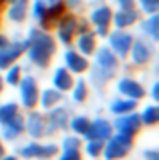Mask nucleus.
I'll list each match as a JSON object with an SVG mask.
<instances>
[{
    "mask_svg": "<svg viewBox=\"0 0 159 160\" xmlns=\"http://www.w3.org/2000/svg\"><path fill=\"white\" fill-rule=\"evenodd\" d=\"M26 52L24 56L28 58V64L36 68H48L51 66V60L57 54V38L51 34V30H42L36 24L26 30Z\"/></svg>",
    "mask_w": 159,
    "mask_h": 160,
    "instance_id": "1",
    "label": "nucleus"
},
{
    "mask_svg": "<svg viewBox=\"0 0 159 160\" xmlns=\"http://www.w3.org/2000/svg\"><path fill=\"white\" fill-rule=\"evenodd\" d=\"M61 152V146L54 142H41V140H30L26 144H20L14 154L20 160H54Z\"/></svg>",
    "mask_w": 159,
    "mask_h": 160,
    "instance_id": "2",
    "label": "nucleus"
},
{
    "mask_svg": "<svg viewBox=\"0 0 159 160\" xmlns=\"http://www.w3.org/2000/svg\"><path fill=\"white\" fill-rule=\"evenodd\" d=\"M133 150V138L125 134L113 132L103 144V160H125Z\"/></svg>",
    "mask_w": 159,
    "mask_h": 160,
    "instance_id": "3",
    "label": "nucleus"
},
{
    "mask_svg": "<svg viewBox=\"0 0 159 160\" xmlns=\"http://www.w3.org/2000/svg\"><path fill=\"white\" fill-rule=\"evenodd\" d=\"M129 58L133 68H145L155 58V42L147 36H135L129 50Z\"/></svg>",
    "mask_w": 159,
    "mask_h": 160,
    "instance_id": "4",
    "label": "nucleus"
},
{
    "mask_svg": "<svg viewBox=\"0 0 159 160\" xmlns=\"http://www.w3.org/2000/svg\"><path fill=\"white\" fill-rule=\"evenodd\" d=\"M87 20L91 22L93 32L97 34V38H107L109 30H111V20H113V8L107 2H97L93 10L89 12Z\"/></svg>",
    "mask_w": 159,
    "mask_h": 160,
    "instance_id": "5",
    "label": "nucleus"
},
{
    "mask_svg": "<svg viewBox=\"0 0 159 160\" xmlns=\"http://www.w3.org/2000/svg\"><path fill=\"white\" fill-rule=\"evenodd\" d=\"M93 58H95V64H93V66H95L107 80H113L117 76L119 68H121V60H119V56L109 46H97Z\"/></svg>",
    "mask_w": 159,
    "mask_h": 160,
    "instance_id": "6",
    "label": "nucleus"
},
{
    "mask_svg": "<svg viewBox=\"0 0 159 160\" xmlns=\"http://www.w3.org/2000/svg\"><path fill=\"white\" fill-rule=\"evenodd\" d=\"M133 38L135 34L129 32V30H121V28H111L107 34V46L119 56V60H127L129 50H131Z\"/></svg>",
    "mask_w": 159,
    "mask_h": 160,
    "instance_id": "7",
    "label": "nucleus"
},
{
    "mask_svg": "<svg viewBox=\"0 0 159 160\" xmlns=\"http://www.w3.org/2000/svg\"><path fill=\"white\" fill-rule=\"evenodd\" d=\"M38 94H41V88H38V82L32 74H26L20 78L18 82V96H20V106L24 110H32L38 108Z\"/></svg>",
    "mask_w": 159,
    "mask_h": 160,
    "instance_id": "8",
    "label": "nucleus"
},
{
    "mask_svg": "<svg viewBox=\"0 0 159 160\" xmlns=\"http://www.w3.org/2000/svg\"><path fill=\"white\" fill-rule=\"evenodd\" d=\"M71 112L73 110L64 104H57L51 110H47V138L54 136L61 130H69V120H71Z\"/></svg>",
    "mask_w": 159,
    "mask_h": 160,
    "instance_id": "9",
    "label": "nucleus"
},
{
    "mask_svg": "<svg viewBox=\"0 0 159 160\" xmlns=\"http://www.w3.org/2000/svg\"><path fill=\"white\" fill-rule=\"evenodd\" d=\"M111 124H113V130H115V132L131 136V138H135L143 130V124H141V118H139L137 110L127 112V114H117V116L111 120Z\"/></svg>",
    "mask_w": 159,
    "mask_h": 160,
    "instance_id": "10",
    "label": "nucleus"
},
{
    "mask_svg": "<svg viewBox=\"0 0 159 160\" xmlns=\"http://www.w3.org/2000/svg\"><path fill=\"white\" fill-rule=\"evenodd\" d=\"M77 18L79 14L73 12H64L58 22L54 24V30H57V42H61L63 46H73V40L77 36Z\"/></svg>",
    "mask_w": 159,
    "mask_h": 160,
    "instance_id": "11",
    "label": "nucleus"
},
{
    "mask_svg": "<svg viewBox=\"0 0 159 160\" xmlns=\"http://www.w3.org/2000/svg\"><path fill=\"white\" fill-rule=\"evenodd\" d=\"M47 114L41 110L32 108L24 116V134H28L32 140H42L47 138Z\"/></svg>",
    "mask_w": 159,
    "mask_h": 160,
    "instance_id": "12",
    "label": "nucleus"
},
{
    "mask_svg": "<svg viewBox=\"0 0 159 160\" xmlns=\"http://www.w3.org/2000/svg\"><path fill=\"white\" fill-rule=\"evenodd\" d=\"M115 86H117V92L121 94V96H125V98L143 100V98L147 96V88L143 86L135 76H131V74H125V76L117 78Z\"/></svg>",
    "mask_w": 159,
    "mask_h": 160,
    "instance_id": "13",
    "label": "nucleus"
},
{
    "mask_svg": "<svg viewBox=\"0 0 159 160\" xmlns=\"http://www.w3.org/2000/svg\"><path fill=\"white\" fill-rule=\"evenodd\" d=\"M24 52H26V42H24V38L10 40L6 46H2L0 48V72L6 70L10 64L18 62V60L24 56Z\"/></svg>",
    "mask_w": 159,
    "mask_h": 160,
    "instance_id": "14",
    "label": "nucleus"
},
{
    "mask_svg": "<svg viewBox=\"0 0 159 160\" xmlns=\"http://www.w3.org/2000/svg\"><path fill=\"white\" fill-rule=\"evenodd\" d=\"M89 58L83 56L81 52H79L77 48L73 46H67V50L63 52V66L67 70H71L74 76H81V74H85L89 70Z\"/></svg>",
    "mask_w": 159,
    "mask_h": 160,
    "instance_id": "15",
    "label": "nucleus"
},
{
    "mask_svg": "<svg viewBox=\"0 0 159 160\" xmlns=\"http://www.w3.org/2000/svg\"><path fill=\"white\" fill-rule=\"evenodd\" d=\"M113 132H115V130H113L111 120H107L103 116H97V118H91L89 130H87L85 136H83V140H107Z\"/></svg>",
    "mask_w": 159,
    "mask_h": 160,
    "instance_id": "16",
    "label": "nucleus"
},
{
    "mask_svg": "<svg viewBox=\"0 0 159 160\" xmlns=\"http://www.w3.org/2000/svg\"><path fill=\"white\" fill-rule=\"evenodd\" d=\"M143 14L139 12V8H129V10H113V20L111 26L113 28H121V30H131L133 26H137L139 18Z\"/></svg>",
    "mask_w": 159,
    "mask_h": 160,
    "instance_id": "17",
    "label": "nucleus"
},
{
    "mask_svg": "<svg viewBox=\"0 0 159 160\" xmlns=\"http://www.w3.org/2000/svg\"><path fill=\"white\" fill-rule=\"evenodd\" d=\"M30 0H8L6 2V20L12 24H24L28 20Z\"/></svg>",
    "mask_w": 159,
    "mask_h": 160,
    "instance_id": "18",
    "label": "nucleus"
},
{
    "mask_svg": "<svg viewBox=\"0 0 159 160\" xmlns=\"http://www.w3.org/2000/svg\"><path fill=\"white\" fill-rule=\"evenodd\" d=\"M22 134H24V116H22V112L18 114V116H14L10 122L0 124V138H2L4 142H16Z\"/></svg>",
    "mask_w": 159,
    "mask_h": 160,
    "instance_id": "19",
    "label": "nucleus"
},
{
    "mask_svg": "<svg viewBox=\"0 0 159 160\" xmlns=\"http://www.w3.org/2000/svg\"><path fill=\"white\" fill-rule=\"evenodd\" d=\"M73 44L83 56L91 58L93 54H95L97 46H99V38H97V34L93 32V30H87V32H83V34H77L74 40H73Z\"/></svg>",
    "mask_w": 159,
    "mask_h": 160,
    "instance_id": "20",
    "label": "nucleus"
},
{
    "mask_svg": "<svg viewBox=\"0 0 159 160\" xmlns=\"http://www.w3.org/2000/svg\"><path fill=\"white\" fill-rule=\"evenodd\" d=\"M137 26L143 32V36L151 38L153 42H157V40H159V12L141 16L139 22H137Z\"/></svg>",
    "mask_w": 159,
    "mask_h": 160,
    "instance_id": "21",
    "label": "nucleus"
},
{
    "mask_svg": "<svg viewBox=\"0 0 159 160\" xmlns=\"http://www.w3.org/2000/svg\"><path fill=\"white\" fill-rule=\"evenodd\" d=\"M139 108V100H133V98H125V96H113L111 102H109V112L113 116L117 114H127V112H133V110Z\"/></svg>",
    "mask_w": 159,
    "mask_h": 160,
    "instance_id": "22",
    "label": "nucleus"
},
{
    "mask_svg": "<svg viewBox=\"0 0 159 160\" xmlns=\"http://www.w3.org/2000/svg\"><path fill=\"white\" fill-rule=\"evenodd\" d=\"M73 82H74V74L71 72V70H67L64 66L54 68V72H52V86L57 90H61L63 94H67L69 90H71Z\"/></svg>",
    "mask_w": 159,
    "mask_h": 160,
    "instance_id": "23",
    "label": "nucleus"
},
{
    "mask_svg": "<svg viewBox=\"0 0 159 160\" xmlns=\"http://www.w3.org/2000/svg\"><path fill=\"white\" fill-rule=\"evenodd\" d=\"M63 98H64V94L61 92V90H57L54 86L44 88V90H41V94H38V106H41L42 110H51L52 106L61 104Z\"/></svg>",
    "mask_w": 159,
    "mask_h": 160,
    "instance_id": "24",
    "label": "nucleus"
},
{
    "mask_svg": "<svg viewBox=\"0 0 159 160\" xmlns=\"http://www.w3.org/2000/svg\"><path fill=\"white\" fill-rule=\"evenodd\" d=\"M71 96H73V102L74 104H85L87 102V98H89V82L85 78H74V82H73V86H71Z\"/></svg>",
    "mask_w": 159,
    "mask_h": 160,
    "instance_id": "25",
    "label": "nucleus"
},
{
    "mask_svg": "<svg viewBox=\"0 0 159 160\" xmlns=\"http://www.w3.org/2000/svg\"><path fill=\"white\" fill-rule=\"evenodd\" d=\"M89 124H91V118L85 116V114H71V120H69V130L77 136H85L87 130H89Z\"/></svg>",
    "mask_w": 159,
    "mask_h": 160,
    "instance_id": "26",
    "label": "nucleus"
},
{
    "mask_svg": "<svg viewBox=\"0 0 159 160\" xmlns=\"http://www.w3.org/2000/svg\"><path fill=\"white\" fill-rule=\"evenodd\" d=\"M139 118H141V124L147 128H153L159 124V106L157 104H147L145 108L139 112Z\"/></svg>",
    "mask_w": 159,
    "mask_h": 160,
    "instance_id": "27",
    "label": "nucleus"
},
{
    "mask_svg": "<svg viewBox=\"0 0 159 160\" xmlns=\"http://www.w3.org/2000/svg\"><path fill=\"white\" fill-rule=\"evenodd\" d=\"M2 78H4V84L6 86H18V82H20V78H22V74H24V70H22V66L18 62H14V64H10L6 70H2Z\"/></svg>",
    "mask_w": 159,
    "mask_h": 160,
    "instance_id": "28",
    "label": "nucleus"
},
{
    "mask_svg": "<svg viewBox=\"0 0 159 160\" xmlns=\"http://www.w3.org/2000/svg\"><path fill=\"white\" fill-rule=\"evenodd\" d=\"M47 10H48V4L44 0H30V8H28V16H30L36 26H41L44 16H47Z\"/></svg>",
    "mask_w": 159,
    "mask_h": 160,
    "instance_id": "29",
    "label": "nucleus"
},
{
    "mask_svg": "<svg viewBox=\"0 0 159 160\" xmlns=\"http://www.w3.org/2000/svg\"><path fill=\"white\" fill-rule=\"evenodd\" d=\"M20 114V104L18 102H2L0 104V124H6L10 122L14 116H18Z\"/></svg>",
    "mask_w": 159,
    "mask_h": 160,
    "instance_id": "30",
    "label": "nucleus"
},
{
    "mask_svg": "<svg viewBox=\"0 0 159 160\" xmlns=\"http://www.w3.org/2000/svg\"><path fill=\"white\" fill-rule=\"evenodd\" d=\"M103 144H105V140H85L81 150L87 154L89 158H101V154H103Z\"/></svg>",
    "mask_w": 159,
    "mask_h": 160,
    "instance_id": "31",
    "label": "nucleus"
},
{
    "mask_svg": "<svg viewBox=\"0 0 159 160\" xmlns=\"http://www.w3.org/2000/svg\"><path fill=\"white\" fill-rule=\"evenodd\" d=\"M83 140L81 136H77V134H71V136H64L63 142H61V150H81L83 148Z\"/></svg>",
    "mask_w": 159,
    "mask_h": 160,
    "instance_id": "32",
    "label": "nucleus"
},
{
    "mask_svg": "<svg viewBox=\"0 0 159 160\" xmlns=\"http://www.w3.org/2000/svg\"><path fill=\"white\" fill-rule=\"evenodd\" d=\"M141 14H155L159 12V0H135Z\"/></svg>",
    "mask_w": 159,
    "mask_h": 160,
    "instance_id": "33",
    "label": "nucleus"
},
{
    "mask_svg": "<svg viewBox=\"0 0 159 160\" xmlns=\"http://www.w3.org/2000/svg\"><path fill=\"white\" fill-rule=\"evenodd\" d=\"M85 2H87V0H63L67 12H73V14H79V12H81V10L85 8Z\"/></svg>",
    "mask_w": 159,
    "mask_h": 160,
    "instance_id": "34",
    "label": "nucleus"
},
{
    "mask_svg": "<svg viewBox=\"0 0 159 160\" xmlns=\"http://www.w3.org/2000/svg\"><path fill=\"white\" fill-rule=\"evenodd\" d=\"M57 160H83V150H61Z\"/></svg>",
    "mask_w": 159,
    "mask_h": 160,
    "instance_id": "35",
    "label": "nucleus"
},
{
    "mask_svg": "<svg viewBox=\"0 0 159 160\" xmlns=\"http://www.w3.org/2000/svg\"><path fill=\"white\" fill-rule=\"evenodd\" d=\"M113 6L117 10H129V8H137V2L135 0H111Z\"/></svg>",
    "mask_w": 159,
    "mask_h": 160,
    "instance_id": "36",
    "label": "nucleus"
},
{
    "mask_svg": "<svg viewBox=\"0 0 159 160\" xmlns=\"http://www.w3.org/2000/svg\"><path fill=\"white\" fill-rule=\"evenodd\" d=\"M141 158L143 160H159V150L157 148H143Z\"/></svg>",
    "mask_w": 159,
    "mask_h": 160,
    "instance_id": "37",
    "label": "nucleus"
},
{
    "mask_svg": "<svg viewBox=\"0 0 159 160\" xmlns=\"http://www.w3.org/2000/svg\"><path fill=\"white\" fill-rule=\"evenodd\" d=\"M149 98H151L153 102H157V100H159V82H153L151 92H149Z\"/></svg>",
    "mask_w": 159,
    "mask_h": 160,
    "instance_id": "38",
    "label": "nucleus"
},
{
    "mask_svg": "<svg viewBox=\"0 0 159 160\" xmlns=\"http://www.w3.org/2000/svg\"><path fill=\"white\" fill-rule=\"evenodd\" d=\"M10 40H12V38H8L6 34H2V32H0V48H2V46H6V44L10 42Z\"/></svg>",
    "mask_w": 159,
    "mask_h": 160,
    "instance_id": "39",
    "label": "nucleus"
},
{
    "mask_svg": "<svg viewBox=\"0 0 159 160\" xmlns=\"http://www.w3.org/2000/svg\"><path fill=\"white\" fill-rule=\"evenodd\" d=\"M0 160H20V158H18L16 154H4V156L0 158Z\"/></svg>",
    "mask_w": 159,
    "mask_h": 160,
    "instance_id": "40",
    "label": "nucleus"
},
{
    "mask_svg": "<svg viewBox=\"0 0 159 160\" xmlns=\"http://www.w3.org/2000/svg\"><path fill=\"white\" fill-rule=\"evenodd\" d=\"M4 154H6V146H4V140L0 138V158H2Z\"/></svg>",
    "mask_w": 159,
    "mask_h": 160,
    "instance_id": "41",
    "label": "nucleus"
},
{
    "mask_svg": "<svg viewBox=\"0 0 159 160\" xmlns=\"http://www.w3.org/2000/svg\"><path fill=\"white\" fill-rule=\"evenodd\" d=\"M4 86H6V84H4V78H2V74H0V94H2V90H4Z\"/></svg>",
    "mask_w": 159,
    "mask_h": 160,
    "instance_id": "42",
    "label": "nucleus"
},
{
    "mask_svg": "<svg viewBox=\"0 0 159 160\" xmlns=\"http://www.w3.org/2000/svg\"><path fill=\"white\" fill-rule=\"evenodd\" d=\"M47 4H57V2H63V0H44Z\"/></svg>",
    "mask_w": 159,
    "mask_h": 160,
    "instance_id": "43",
    "label": "nucleus"
},
{
    "mask_svg": "<svg viewBox=\"0 0 159 160\" xmlns=\"http://www.w3.org/2000/svg\"><path fill=\"white\" fill-rule=\"evenodd\" d=\"M6 2H8V0H0V8H4V6H6Z\"/></svg>",
    "mask_w": 159,
    "mask_h": 160,
    "instance_id": "44",
    "label": "nucleus"
},
{
    "mask_svg": "<svg viewBox=\"0 0 159 160\" xmlns=\"http://www.w3.org/2000/svg\"><path fill=\"white\" fill-rule=\"evenodd\" d=\"M91 2H95V4H97V2H105V0H91Z\"/></svg>",
    "mask_w": 159,
    "mask_h": 160,
    "instance_id": "45",
    "label": "nucleus"
}]
</instances>
